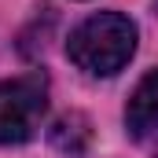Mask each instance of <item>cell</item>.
I'll return each instance as SVG.
<instances>
[{
  "mask_svg": "<svg viewBox=\"0 0 158 158\" xmlns=\"http://www.w3.org/2000/svg\"><path fill=\"white\" fill-rule=\"evenodd\" d=\"M125 129H129V136H136V140L158 132V70H151L147 77L136 85V92L129 96Z\"/></svg>",
  "mask_w": 158,
  "mask_h": 158,
  "instance_id": "obj_3",
  "label": "cell"
},
{
  "mask_svg": "<svg viewBox=\"0 0 158 158\" xmlns=\"http://www.w3.org/2000/svg\"><path fill=\"white\" fill-rule=\"evenodd\" d=\"M48 114V77L30 70L22 77L0 81V147L26 143Z\"/></svg>",
  "mask_w": 158,
  "mask_h": 158,
  "instance_id": "obj_2",
  "label": "cell"
},
{
  "mask_svg": "<svg viewBox=\"0 0 158 158\" xmlns=\"http://www.w3.org/2000/svg\"><path fill=\"white\" fill-rule=\"evenodd\" d=\"M66 55L92 77H114L136 55V22L118 11L88 15L70 33Z\"/></svg>",
  "mask_w": 158,
  "mask_h": 158,
  "instance_id": "obj_1",
  "label": "cell"
},
{
  "mask_svg": "<svg viewBox=\"0 0 158 158\" xmlns=\"http://www.w3.org/2000/svg\"><path fill=\"white\" fill-rule=\"evenodd\" d=\"M52 143H55L59 151L81 155L85 143H88V121L81 118V114H66V118H59V125L52 129Z\"/></svg>",
  "mask_w": 158,
  "mask_h": 158,
  "instance_id": "obj_4",
  "label": "cell"
},
{
  "mask_svg": "<svg viewBox=\"0 0 158 158\" xmlns=\"http://www.w3.org/2000/svg\"><path fill=\"white\" fill-rule=\"evenodd\" d=\"M155 158H158V155H155Z\"/></svg>",
  "mask_w": 158,
  "mask_h": 158,
  "instance_id": "obj_5",
  "label": "cell"
}]
</instances>
